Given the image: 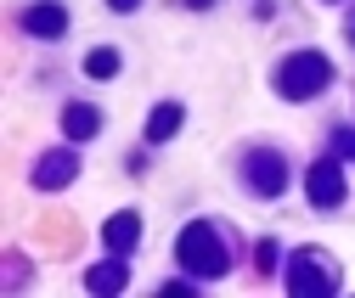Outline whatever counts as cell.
I'll return each mask as SVG.
<instances>
[{"label": "cell", "instance_id": "obj_1", "mask_svg": "<svg viewBox=\"0 0 355 298\" xmlns=\"http://www.w3.org/2000/svg\"><path fill=\"white\" fill-rule=\"evenodd\" d=\"M113 62H119L113 51H96V57H91V73H96V79H107V73H113Z\"/></svg>", "mask_w": 355, "mask_h": 298}, {"label": "cell", "instance_id": "obj_2", "mask_svg": "<svg viewBox=\"0 0 355 298\" xmlns=\"http://www.w3.org/2000/svg\"><path fill=\"white\" fill-rule=\"evenodd\" d=\"M175 124H181V113H175V107H169V113H158V118H153V136H164V130H175Z\"/></svg>", "mask_w": 355, "mask_h": 298}]
</instances>
